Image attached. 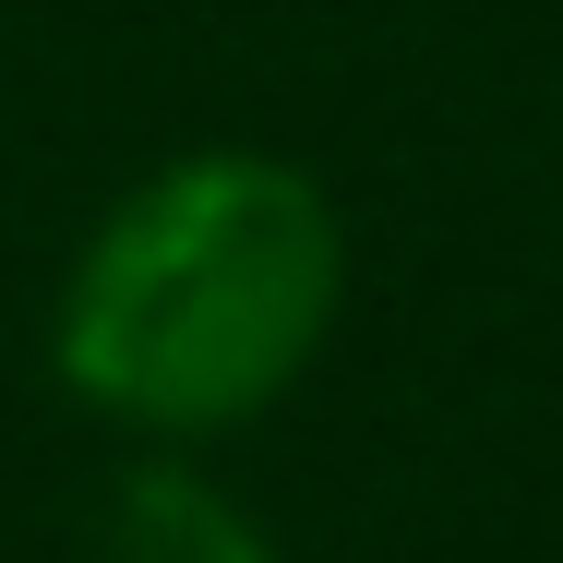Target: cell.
<instances>
[{
	"label": "cell",
	"instance_id": "cell-1",
	"mask_svg": "<svg viewBox=\"0 0 563 563\" xmlns=\"http://www.w3.org/2000/svg\"><path fill=\"white\" fill-rule=\"evenodd\" d=\"M336 324V217L276 156H180L120 205L60 288V372L144 432H217L288 396Z\"/></svg>",
	"mask_w": 563,
	"mask_h": 563
},
{
	"label": "cell",
	"instance_id": "cell-2",
	"mask_svg": "<svg viewBox=\"0 0 563 563\" xmlns=\"http://www.w3.org/2000/svg\"><path fill=\"white\" fill-rule=\"evenodd\" d=\"M85 563H276V540L228 504L205 467H120L109 504H97V540Z\"/></svg>",
	"mask_w": 563,
	"mask_h": 563
}]
</instances>
